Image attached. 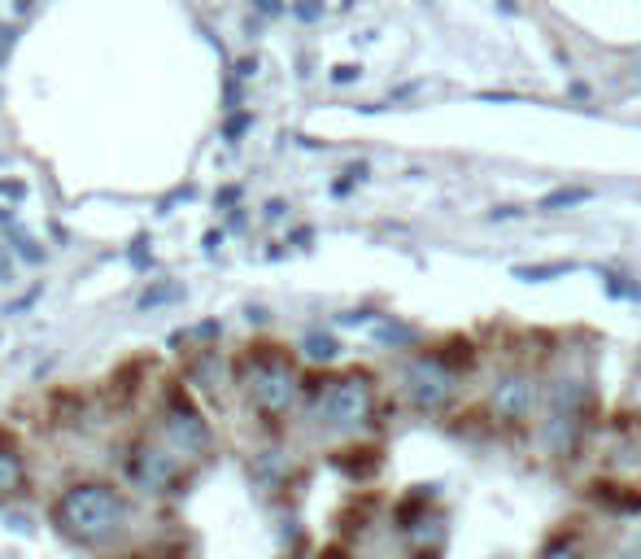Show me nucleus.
I'll return each instance as SVG.
<instances>
[{
	"instance_id": "17",
	"label": "nucleus",
	"mask_w": 641,
	"mask_h": 559,
	"mask_svg": "<svg viewBox=\"0 0 641 559\" xmlns=\"http://www.w3.org/2000/svg\"><path fill=\"white\" fill-rule=\"evenodd\" d=\"M18 254H22V258H31V263H40V258H44L40 249H35V241H27V236H18Z\"/></svg>"
},
{
	"instance_id": "6",
	"label": "nucleus",
	"mask_w": 641,
	"mask_h": 559,
	"mask_svg": "<svg viewBox=\"0 0 641 559\" xmlns=\"http://www.w3.org/2000/svg\"><path fill=\"white\" fill-rule=\"evenodd\" d=\"M537 402H541V385L528 372H502L489 385V411L506 424H528Z\"/></svg>"
},
{
	"instance_id": "15",
	"label": "nucleus",
	"mask_w": 641,
	"mask_h": 559,
	"mask_svg": "<svg viewBox=\"0 0 641 559\" xmlns=\"http://www.w3.org/2000/svg\"><path fill=\"white\" fill-rule=\"evenodd\" d=\"M293 14L301 18V22H314L323 14V0H301V5H293Z\"/></svg>"
},
{
	"instance_id": "14",
	"label": "nucleus",
	"mask_w": 641,
	"mask_h": 559,
	"mask_svg": "<svg viewBox=\"0 0 641 559\" xmlns=\"http://www.w3.org/2000/svg\"><path fill=\"white\" fill-rule=\"evenodd\" d=\"M537 559H589V555L580 551V542H576V538H554V542H550Z\"/></svg>"
},
{
	"instance_id": "19",
	"label": "nucleus",
	"mask_w": 641,
	"mask_h": 559,
	"mask_svg": "<svg viewBox=\"0 0 641 559\" xmlns=\"http://www.w3.org/2000/svg\"><path fill=\"white\" fill-rule=\"evenodd\" d=\"M332 79H336V83H354V79H358V66H336Z\"/></svg>"
},
{
	"instance_id": "3",
	"label": "nucleus",
	"mask_w": 641,
	"mask_h": 559,
	"mask_svg": "<svg viewBox=\"0 0 641 559\" xmlns=\"http://www.w3.org/2000/svg\"><path fill=\"white\" fill-rule=\"evenodd\" d=\"M406 398L419 415H441L458 398V372L441 354H419L406 367Z\"/></svg>"
},
{
	"instance_id": "24",
	"label": "nucleus",
	"mask_w": 641,
	"mask_h": 559,
	"mask_svg": "<svg viewBox=\"0 0 641 559\" xmlns=\"http://www.w3.org/2000/svg\"><path fill=\"white\" fill-rule=\"evenodd\" d=\"M323 559H349L345 551H323Z\"/></svg>"
},
{
	"instance_id": "20",
	"label": "nucleus",
	"mask_w": 641,
	"mask_h": 559,
	"mask_svg": "<svg viewBox=\"0 0 641 559\" xmlns=\"http://www.w3.org/2000/svg\"><path fill=\"white\" fill-rule=\"evenodd\" d=\"M519 214H524V210H519V206H498V210H493V214H489V219H493V223H498V219H519Z\"/></svg>"
},
{
	"instance_id": "7",
	"label": "nucleus",
	"mask_w": 641,
	"mask_h": 559,
	"mask_svg": "<svg viewBox=\"0 0 641 559\" xmlns=\"http://www.w3.org/2000/svg\"><path fill=\"white\" fill-rule=\"evenodd\" d=\"M127 472L144 490H166V485H171V459H166L162 450H136V455L127 459Z\"/></svg>"
},
{
	"instance_id": "4",
	"label": "nucleus",
	"mask_w": 641,
	"mask_h": 559,
	"mask_svg": "<svg viewBox=\"0 0 641 559\" xmlns=\"http://www.w3.org/2000/svg\"><path fill=\"white\" fill-rule=\"evenodd\" d=\"M371 407H376V394H371V380L367 376H341V380H328L319 398V420L332 424V428H362L371 420Z\"/></svg>"
},
{
	"instance_id": "23",
	"label": "nucleus",
	"mask_w": 641,
	"mask_h": 559,
	"mask_svg": "<svg viewBox=\"0 0 641 559\" xmlns=\"http://www.w3.org/2000/svg\"><path fill=\"white\" fill-rule=\"evenodd\" d=\"M14 9H18V14H31V9H35V0H18Z\"/></svg>"
},
{
	"instance_id": "2",
	"label": "nucleus",
	"mask_w": 641,
	"mask_h": 559,
	"mask_svg": "<svg viewBox=\"0 0 641 559\" xmlns=\"http://www.w3.org/2000/svg\"><path fill=\"white\" fill-rule=\"evenodd\" d=\"M585 407H589V389L585 380L563 376L550 385V420H546V442L554 455H572L580 442V428H585Z\"/></svg>"
},
{
	"instance_id": "1",
	"label": "nucleus",
	"mask_w": 641,
	"mask_h": 559,
	"mask_svg": "<svg viewBox=\"0 0 641 559\" xmlns=\"http://www.w3.org/2000/svg\"><path fill=\"white\" fill-rule=\"evenodd\" d=\"M57 529H66L75 542H101L110 538L123 520V498H118L110 485H75L57 498L53 507Z\"/></svg>"
},
{
	"instance_id": "16",
	"label": "nucleus",
	"mask_w": 641,
	"mask_h": 559,
	"mask_svg": "<svg viewBox=\"0 0 641 559\" xmlns=\"http://www.w3.org/2000/svg\"><path fill=\"white\" fill-rule=\"evenodd\" d=\"M253 9L266 14V18H280L284 14V0H253Z\"/></svg>"
},
{
	"instance_id": "13",
	"label": "nucleus",
	"mask_w": 641,
	"mask_h": 559,
	"mask_svg": "<svg viewBox=\"0 0 641 559\" xmlns=\"http://www.w3.org/2000/svg\"><path fill=\"white\" fill-rule=\"evenodd\" d=\"M376 337L384 341V346H415L419 332L410 328V324H380V328H376Z\"/></svg>"
},
{
	"instance_id": "22",
	"label": "nucleus",
	"mask_w": 641,
	"mask_h": 559,
	"mask_svg": "<svg viewBox=\"0 0 641 559\" xmlns=\"http://www.w3.org/2000/svg\"><path fill=\"white\" fill-rule=\"evenodd\" d=\"M0 280H9V258H5V249H0Z\"/></svg>"
},
{
	"instance_id": "21",
	"label": "nucleus",
	"mask_w": 641,
	"mask_h": 559,
	"mask_svg": "<svg viewBox=\"0 0 641 559\" xmlns=\"http://www.w3.org/2000/svg\"><path fill=\"white\" fill-rule=\"evenodd\" d=\"M249 127V118H232V123H227V136H240Z\"/></svg>"
},
{
	"instance_id": "11",
	"label": "nucleus",
	"mask_w": 641,
	"mask_h": 559,
	"mask_svg": "<svg viewBox=\"0 0 641 559\" xmlns=\"http://www.w3.org/2000/svg\"><path fill=\"white\" fill-rule=\"evenodd\" d=\"M336 354H341V346H336L332 332H310V337H306V359H314V363H332Z\"/></svg>"
},
{
	"instance_id": "18",
	"label": "nucleus",
	"mask_w": 641,
	"mask_h": 559,
	"mask_svg": "<svg viewBox=\"0 0 641 559\" xmlns=\"http://www.w3.org/2000/svg\"><path fill=\"white\" fill-rule=\"evenodd\" d=\"M14 40H18V31H14V27H0V57H9V49H14Z\"/></svg>"
},
{
	"instance_id": "5",
	"label": "nucleus",
	"mask_w": 641,
	"mask_h": 559,
	"mask_svg": "<svg viewBox=\"0 0 641 559\" xmlns=\"http://www.w3.org/2000/svg\"><path fill=\"white\" fill-rule=\"evenodd\" d=\"M245 385H249L253 407H258L262 415H284V411L297 402V376H293V367H288L284 359H275V354H258V359H253Z\"/></svg>"
},
{
	"instance_id": "10",
	"label": "nucleus",
	"mask_w": 641,
	"mask_h": 559,
	"mask_svg": "<svg viewBox=\"0 0 641 559\" xmlns=\"http://www.w3.org/2000/svg\"><path fill=\"white\" fill-rule=\"evenodd\" d=\"M572 271H576L572 258H554V263H528V267H515L511 276H515V280H524V284H550V280L572 276Z\"/></svg>"
},
{
	"instance_id": "8",
	"label": "nucleus",
	"mask_w": 641,
	"mask_h": 559,
	"mask_svg": "<svg viewBox=\"0 0 641 559\" xmlns=\"http://www.w3.org/2000/svg\"><path fill=\"white\" fill-rule=\"evenodd\" d=\"M166 428H171V437L184 450H205V446H210V428H205V420L188 407V402H175L171 424H166Z\"/></svg>"
},
{
	"instance_id": "25",
	"label": "nucleus",
	"mask_w": 641,
	"mask_h": 559,
	"mask_svg": "<svg viewBox=\"0 0 641 559\" xmlns=\"http://www.w3.org/2000/svg\"><path fill=\"white\" fill-rule=\"evenodd\" d=\"M633 75H637V79H641V57H637V62H633Z\"/></svg>"
},
{
	"instance_id": "12",
	"label": "nucleus",
	"mask_w": 641,
	"mask_h": 559,
	"mask_svg": "<svg viewBox=\"0 0 641 559\" xmlns=\"http://www.w3.org/2000/svg\"><path fill=\"white\" fill-rule=\"evenodd\" d=\"M18 485H22V459L0 450V494H14Z\"/></svg>"
},
{
	"instance_id": "9",
	"label": "nucleus",
	"mask_w": 641,
	"mask_h": 559,
	"mask_svg": "<svg viewBox=\"0 0 641 559\" xmlns=\"http://www.w3.org/2000/svg\"><path fill=\"white\" fill-rule=\"evenodd\" d=\"M589 197H594V188H585V184H563V188H554V193H546V197L537 201V214L576 210V206H585Z\"/></svg>"
}]
</instances>
